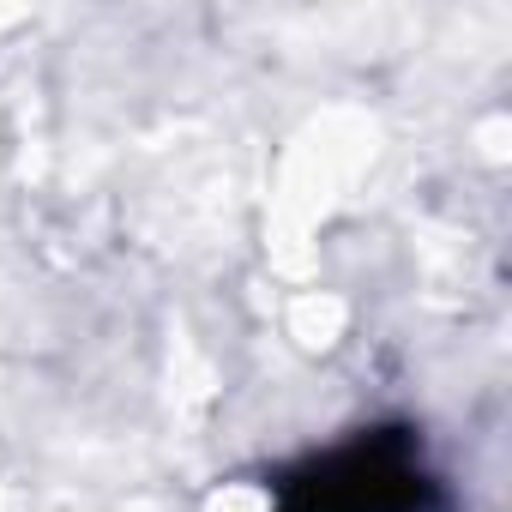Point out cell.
<instances>
[{
    "label": "cell",
    "mask_w": 512,
    "mask_h": 512,
    "mask_svg": "<svg viewBox=\"0 0 512 512\" xmlns=\"http://www.w3.org/2000/svg\"><path fill=\"white\" fill-rule=\"evenodd\" d=\"M434 482L404 440H356L284 488V512H422Z\"/></svg>",
    "instance_id": "cell-1"
}]
</instances>
